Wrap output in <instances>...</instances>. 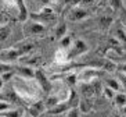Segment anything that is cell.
Wrapping results in <instances>:
<instances>
[{"label":"cell","mask_w":126,"mask_h":117,"mask_svg":"<svg viewBox=\"0 0 126 117\" xmlns=\"http://www.w3.org/2000/svg\"><path fill=\"white\" fill-rule=\"evenodd\" d=\"M11 87L14 89V94L28 105H32V103L40 100L42 89L39 88L35 79L21 78V77L14 75V78L11 79Z\"/></svg>","instance_id":"1"},{"label":"cell","mask_w":126,"mask_h":117,"mask_svg":"<svg viewBox=\"0 0 126 117\" xmlns=\"http://www.w3.org/2000/svg\"><path fill=\"white\" fill-rule=\"evenodd\" d=\"M29 18L35 20L37 23L43 24V25H51L57 21V14L54 11V8L51 6H45V7H42L39 11L33 13V14L29 15Z\"/></svg>","instance_id":"2"},{"label":"cell","mask_w":126,"mask_h":117,"mask_svg":"<svg viewBox=\"0 0 126 117\" xmlns=\"http://www.w3.org/2000/svg\"><path fill=\"white\" fill-rule=\"evenodd\" d=\"M22 34L25 35L26 39H32L36 36H42L46 34V26L43 24L37 23L32 18H28L22 23Z\"/></svg>","instance_id":"3"},{"label":"cell","mask_w":126,"mask_h":117,"mask_svg":"<svg viewBox=\"0 0 126 117\" xmlns=\"http://www.w3.org/2000/svg\"><path fill=\"white\" fill-rule=\"evenodd\" d=\"M101 75H104V72L101 70H97V68L93 67H86L76 74L78 84H92L94 81H97Z\"/></svg>","instance_id":"4"},{"label":"cell","mask_w":126,"mask_h":117,"mask_svg":"<svg viewBox=\"0 0 126 117\" xmlns=\"http://www.w3.org/2000/svg\"><path fill=\"white\" fill-rule=\"evenodd\" d=\"M19 57H21V54L14 46L13 47H4V49L0 50V63H3V64L13 66L14 63H18Z\"/></svg>","instance_id":"5"},{"label":"cell","mask_w":126,"mask_h":117,"mask_svg":"<svg viewBox=\"0 0 126 117\" xmlns=\"http://www.w3.org/2000/svg\"><path fill=\"white\" fill-rule=\"evenodd\" d=\"M18 64L21 66H25V67H31V68H37L43 64V57L37 53H29V54H25V56H21L18 60Z\"/></svg>","instance_id":"6"},{"label":"cell","mask_w":126,"mask_h":117,"mask_svg":"<svg viewBox=\"0 0 126 117\" xmlns=\"http://www.w3.org/2000/svg\"><path fill=\"white\" fill-rule=\"evenodd\" d=\"M89 10L85 7H82V6H75V7H72L68 11L67 14V20L68 21H72V23H80V21H83V20L89 18Z\"/></svg>","instance_id":"7"},{"label":"cell","mask_w":126,"mask_h":117,"mask_svg":"<svg viewBox=\"0 0 126 117\" xmlns=\"http://www.w3.org/2000/svg\"><path fill=\"white\" fill-rule=\"evenodd\" d=\"M89 52V45L86 43L83 39H76V41L72 42V46L68 49V54H69V59H75V57H79L82 54Z\"/></svg>","instance_id":"8"},{"label":"cell","mask_w":126,"mask_h":117,"mask_svg":"<svg viewBox=\"0 0 126 117\" xmlns=\"http://www.w3.org/2000/svg\"><path fill=\"white\" fill-rule=\"evenodd\" d=\"M35 81L37 82L39 88H40L43 92H46V94H50V92H51V87H53L51 79L48 78L40 68H37L36 72H35Z\"/></svg>","instance_id":"9"},{"label":"cell","mask_w":126,"mask_h":117,"mask_svg":"<svg viewBox=\"0 0 126 117\" xmlns=\"http://www.w3.org/2000/svg\"><path fill=\"white\" fill-rule=\"evenodd\" d=\"M13 36V26L10 24H0V50L7 47L8 41Z\"/></svg>","instance_id":"10"},{"label":"cell","mask_w":126,"mask_h":117,"mask_svg":"<svg viewBox=\"0 0 126 117\" xmlns=\"http://www.w3.org/2000/svg\"><path fill=\"white\" fill-rule=\"evenodd\" d=\"M26 112H28V116L29 117H39L42 113L46 112L45 100H37V102L32 103V105H28Z\"/></svg>","instance_id":"11"},{"label":"cell","mask_w":126,"mask_h":117,"mask_svg":"<svg viewBox=\"0 0 126 117\" xmlns=\"http://www.w3.org/2000/svg\"><path fill=\"white\" fill-rule=\"evenodd\" d=\"M35 45H36V43H35L32 39H25V41H22V42H18L14 47L19 52L21 56H25V54H29V53L33 52Z\"/></svg>","instance_id":"12"},{"label":"cell","mask_w":126,"mask_h":117,"mask_svg":"<svg viewBox=\"0 0 126 117\" xmlns=\"http://www.w3.org/2000/svg\"><path fill=\"white\" fill-rule=\"evenodd\" d=\"M14 68V74L17 77H21V78H29V79H35V72L36 70L31 67H25V66H17Z\"/></svg>","instance_id":"13"},{"label":"cell","mask_w":126,"mask_h":117,"mask_svg":"<svg viewBox=\"0 0 126 117\" xmlns=\"http://www.w3.org/2000/svg\"><path fill=\"white\" fill-rule=\"evenodd\" d=\"M69 61H71V59H69V54H68V50L58 47L56 50V53H54V63L57 66H65Z\"/></svg>","instance_id":"14"},{"label":"cell","mask_w":126,"mask_h":117,"mask_svg":"<svg viewBox=\"0 0 126 117\" xmlns=\"http://www.w3.org/2000/svg\"><path fill=\"white\" fill-rule=\"evenodd\" d=\"M112 102H114V105L118 107V109H123L126 106V92H116L114 96V99H112Z\"/></svg>","instance_id":"15"},{"label":"cell","mask_w":126,"mask_h":117,"mask_svg":"<svg viewBox=\"0 0 126 117\" xmlns=\"http://www.w3.org/2000/svg\"><path fill=\"white\" fill-rule=\"evenodd\" d=\"M64 84L67 85L68 88H72L78 84V77H76V72H65L64 74Z\"/></svg>","instance_id":"16"},{"label":"cell","mask_w":126,"mask_h":117,"mask_svg":"<svg viewBox=\"0 0 126 117\" xmlns=\"http://www.w3.org/2000/svg\"><path fill=\"white\" fill-rule=\"evenodd\" d=\"M105 87L112 89L114 92H121L122 88H121V84H119L118 78H107L105 79Z\"/></svg>","instance_id":"17"},{"label":"cell","mask_w":126,"mask_h":117,"mask_svg":"<svg viewBox=\"0 0 126 117\" xmlns=\"http://www.w3.org/2000/svg\"><path fill=\"white\" fill-rule=\"evenodd\" d=\"M54 35H56V39H63L65 35H68V26L67 24H58L56 26V31H54Z\"/></svg>","instance_id":"18"},{"label":"cell","mask_w":126,"mask_h":117,"mask_svg":"<svg viewBox=\"0 0 126 117\" xmlns=\"http://www.w3.org/2000/svg\"><path fill=\"white\" fill-rule=\"evenodd\" d=\"M115 39L119 42V45L121 46H126V31L125 28H118V29L115 31Z\"/></svg>","instance_id":"19"},{"label":"cell","mask_w":126,"mask_h":117,"mask_svg":"<svg viewBox=\"0 0 126 117\" xmlns=\"http://www.w3.org/2000/svg\"><path fill=\"white\" fill-rule=\"evenodd\" d=\"M78 109L80 110V113H89L90 110H92V103L87 98H82L79 100V106Z\"/></svg>","instance_id":"20"},{"label":"cell","mask_w":126,"mask_h":117,"mask_svg":"<svg viewBox=\"0 0 126 117\" xmlns=\"http://www.w3.org/2000/svg\"><path fill=\"white\" fill-rule=\"evenodd\" d=\"M0 117H22V110L21 109H8L3 113H0Z\"/></svg>","instance_id":"21"},{"label":"cell","mask_w":126,"mask_h":117,"mask_svg":"<svg viewBox=\"0 0 126 117\" xmlns=\"http://www.w3.org/2000/svg\"><path fill=\"white\" fill-rule=\"evenodd\" d=\"M72 42H74L72 36H71V35H65L63 39H60V41H58V43H60V47H61V49L68 50L71 46H72Z\"/></svg>","instance_id":"22"},{"label":"cell","mask_w":126,"mask_h":117,"mask_svg":"<svg viewBox=\"0 0 126 117\" xmlns=\"http://www.w3.org/2000/svg\"><path fill=\"white\" fill-rule=\"evenodd\" d=\"M65 117H80V110L78 109V106H75V107H71L69 110H67L65 112Z\"/></svg>","instance_id":"23"},{"label":"cell","mask_w":126,"mask_h":117,"mask_svg":"<svg viewBox=\"0 0 126 117\" xmlns=\"http://www.w3.org/2000/svg\"><path fill=\"white\" fill-rule=\"evenodd\" d=\"M103 94H104V96H105L107 99H110V100H112L116 92H114L112 89H110V88H107V87H104V88H103Z\"/></svg>","instance_id":"24"},{"label":"cell","mask_w":126,"mask_h":117,"mask_svg":"<svg viewBox=\"0 0 126 117\" xmlns=\"http://www.w3.org/2000/svg\"><path fill=\"white\" fill-rule=\"evenodd\" d=\"M118 81L121 84V88H122V91L126 92V75L122 74V72H119L118 74Z\"/></svg>","instance_id":"25"},{"label":"cell","mask_w":126,"mask_h":117,"mask_svg":"<svg viewBox=\"0 0 126 117\" xmlns=\"http://www.w3.org/2000/svg\"><path fill=\"white\" fill-rule=\"evenodd\" d=\"M8 71H13V66L0 63V77L3 75V74H6V72H8Z\"/></svg>","instance_id":"26"},{"label":"cell","mask_w":126,"mask_h":117,"mask_svg":"<svg viewBox=\"0 0 126 117\" xmlns=\"http://www.w3.org/2000/svg\"><path fill=\"white\" fill-rule=\"evenodd\" d=\"M8 109H11V103L7 100H0V113H3Z\"/></svg>","instance_id":"27"},{"label":"cell","mask_w":126,"mask_h":117,"mask_svg":"<svg viewBox=\"0 0 126 117\" xmlns=\"http://www.w3.org/2000/svg\"><path fill=\"white\" fill-rule=\"evenodd\" d=\"M3 3L7 6V7L11 8H17V0H3Z\"/></svg>","instance_id":"28"},{"label":"cell","mask_w":126,"mask_h":117,"mask_svg":"<svg viewBox=\"0 0 126 117\" xmlns=\"http://www.w3.org/2000/svg\"><path fill=\"white\" fill-rule=\"evenodd\" d=\"M112 23V18L111 17H104V18H101V25L105 28V26H110V24Z\"/></svg>","instance_id":"29"},{"label":"cell","mask_w":126,"mask_h":117,"mask_svg":"<svg viewBox=\"0 0 126 117\" xmlns=\"http://www.w3.org/2000/svg\"><path fill=\"white\" fill-rule=\"evenodd\" d=\"M118 71L122 72L126 75V63H122V64H118Z\"/></svg>","instance_id":"30"},{"label":"cell","mask_w":126,"mask_h":117,"mask_svg":"<svg viewBox=\"0 0 126 117\" xmlns=\"http://www.w3.org/2000/svg\"><path fill=\"white\" fill-rule=\"evenodd\" d=\"M4 84H6V82H4V81H3L1 78H0V92H1V89L4 88Z\"/></svg>","instance_id":"31"},{"label":"cell","mask_w":126,"mask_h":117,"mask_svg":"<svg viewBox=\"0 0 126 117\" xmlns=\"http://www.w3.org/2000/svg\"><path fill=\"white\" fill-rule=\"evenodd\" d=\"M111 117H121V114H118V113H114Z\"/></svg>","instance_id":"32"},{"label":"cell","mask_w":126,"mask_h":117,"mask_svg":"<svg viewBox=\"0 0 126 117\" xmlns=\"http://www.w3.org/2000/svg\"><path fill=\"white\" fill-rule=\"evenodd\" d=\"M121 110H122V113H123V114H125V116H126V106H125V107H123V109H121Z\"/></svg>","instance_id":"33"},{"label":"cell","mask_w":126,"mask_h":117,"mask_svg":"<svg viewBox=\"0 0 126 117\" xmlns=\"http://www.w3.org/2000/svg\"><path fill=\"white\" fill-rule=\"evenodd\" d=\"M82 1H85V3H92V1H94V0H82Z\"/></svg>","instance_id":"34"},{"label":"cell","mask_w":126,"mask_h":117,"mask_svg":"<svg viewBox=\"0 0 126 117\" xmlns=\"http://www.w3.org/2000/svg\"><path fill=\"white\" fill-rule=\"evenodd\" d=\"M123 28H125V29H126V21H125V23H123Z\"/></svg>","instance_id":"35"},{"label":"cell","mask_w":126,"mask_h":117,"mask_svg":"<svg viewBox=\"0 0 126 117\" xmlns=\"http://www.w3.org/2000/svg\"><path fill=\"white\" fill-rule=\"evenodd\" d=\"M26 117H29V116H26Z\"/></svg>","instance_id":"36"},{"label":"cell","mask_w":126,"mask_h":117,"mask_svg":"<svg viewBox=\"0 0 126 117\" xmlns=\"http://www.w3.org/2000/svg\"><path fill=\"white\" fill-rule=\"evenodd\" d=\"M125 31H126V29H125Z\"/></svg>","instance_id":"37"}]
</instances>
